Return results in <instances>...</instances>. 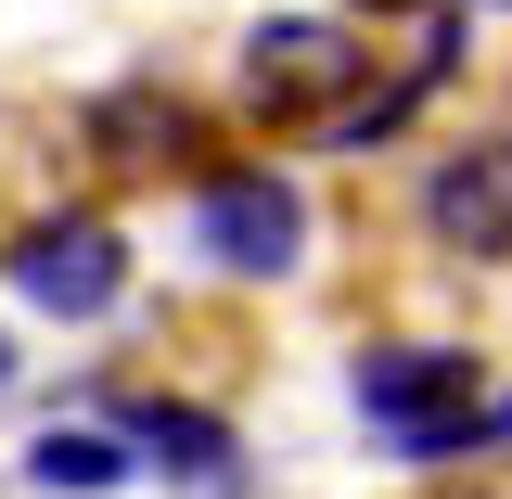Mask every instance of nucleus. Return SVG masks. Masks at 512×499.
<instances>
[{
    "mask_svg": "<svg viewBox=\"0 0 512 499\" xmlns=\"http://www.w3.org/2000/svg\"><path fill=\"white\" fill-rule=\"evenodd\" d=\"M180 256L205 282H231V295H282V282H308L320 256V192L295 154H205L180 180Z\"/></svg>",
    "mask_w": 512,
    "mask_h": 499,
    "instance_id": "2",
    "label": "nucleus"
},
{
    "mask_svg": "<svg viewBox=\"0 0 512 499\" xmlns=\"http://www.w3.org/2000/svg\"><path fill=\"white\" fill-rule=\"evenodd\" d=\"M410 244L448 256V269H512V116H474L423 141V167H410Z\"/></svg>",
    "mask_w": 512,
    "mask_h": 499,
    "instance_id": "5",
    "label": "nucleus"
},
{
    "mask_svg": "<svg viewBox=\"0 0 512 499\" xmlns=\"http://www.w3.org/2000/svg\"><path fill=\"white\" fill-rule=\"evenodd\" d=\"M487 397H500V372H487L474 333H359L346 346L359 448L397 461V474H474V461H500Z\"/></svg>",
    "mask_w": 512,
    "mask_h": 499,
    "instance_id": "1",
    "label": "nucleus"
},
{
    "mask_svg": "<svg viewBox=\"0 0 512 499\" xmlns=\"http://www.w3.org/2000/svg\"><path fill=\"white\" fill-rule=\"evenodd\" d=\"M474 13H512V0H474Z\"/></svg>",
    "mask_w": 512,
    "mask_h": 499,
    "instance_id": "14",
    "label": "nucleus"
},
{
    "mask_svg": "<svg viewBox=\"0 0 512 499\" xmlns=\"http://www.w3.org/2000/svg\"><path fill=\"white\" fill-rule=\"evenodd\" d=\"M13 384H26V346H13V320H0V397H13Z\"/></svg>",
    "mask_w": 512,
    "mask_h": 499,
    "instance_id": "12",
    "label": "nucleus"
},
{
    "mask_svg": "<svg viewBox=\"0 0 512 499\" xmlns=\"http://www.w3.org/2000/svg\"><path fill=\"white\" fill-rule=\"evenodd\" d=\"M26 487L39 499H116V487H141V448H128L103 410H77V423L52 410V423L26 436Z\"/></svg>",
    "mask_w": 512,
    "mask_h": 499,
    "instance_id": "8",
    "label": "nucleus"
},
{
    "mask_svg": "<svg viewBox=\"0 0 512 499\" xmlns=\"http://www.w3.org/2000/svg\"><path fill=\"white\" fill-rule=\"evenodd\" d=\"M423 499H512V487H487V474H461V487H423Z\"/></svg>",
    "mask_w": 512,
    "mask_h": 499,
    "instance_id": "13",
    "label": "nucleus"
},
{
    "mask_svg": "<svg viewBox=\"0 0 512 499\" xmlns=\"http://www.w3.org/2000/svg\"><path fill=\"white\" fill-rule=\"evenodd\" d=\"M333 13H359V26H410V13H436V0H333Z\"/></svg>",
    "mask_w": 512,
    "mask_h": 499,
    "instance_id": "10",
    "label": "nucleus"
},
{
    "mask_svg": "<svg viewBox=\"0 0 512 499\" xmlns=\"http://www.w3.org/2000/svg\"><path fill=\"white\" fill-rule=\"evenodd\" d=\"M90 410L141 448L154 487H180V499H244V423H231L218 397H192V384H103Z\"/></svg>",
    "mask_w": 512,
    "mask_h": 499,
    "instance_id": "6",
    "label": "nucleus"
},
{
    "mask_svg": "<svg viewBox=\"0 0 512 499\" xmlns=\"http://www.w3.org/2000/svg\"><path fill=\"white\" fill-rule=\"evenodd\" d=\"M128 282H141V244H128V218L103 192L26 205V218L0 231V295L26 320H52V333H103V320L128 308Z\"/></svg>",
    "mask_w": 512,
    "mask_h": 499,
    "instance_id": "4",
    "label": "nucleus"
},
{
    "mask_svg": "<svg viewBox=\"0 0 512 499\" xmlns=\"http://www.w3.org/2000/svg\"><path fill=\"white\" fill-rule=\"evenodd\" d=\"M77 154L103 167V180H192L205 154H218V116L167 90V77H103L90 103H77Z\"/></svg>",
    "mask_w": 512,
    "mask_h": 499,
    "instance_id": "7",
    "label": "nucleus"
},
{
    "mask_svg": "<svg viewBox=\"0 0 512 499\" xmlns=\"http://www.w3.org/2000/svg\"><path fill=\"white\" fill-rule=\"evenodd\" d=\"M487 436H500V461H512V372H500V397H487Z\"/></svg>",
    "mask_w": 512,
    "mask_h": 499,
    "instance_id": "11",
    "label": "nucleus"
},
{
    "mask_svg": "<svg viewBox=\"0 0 512 499\" xmlns=\"http://www.w3.org/2000/svg\"><path fill=\"white\" fill-rule=\"evenodd\" d=\"M372 77V26L359 13H256L244 39H231V103L218 116L231 128H256V141H308L346 90Z\"/></svg>",
    "mask_w": 512,
    "mask_h": 499,
    "instance_id": "3",
    "label": "nucleus"
},
{
    "mask_svg": "<svg viewBox=\"0 0 512 499\" xmlns=\"http://www.w3.org/2000/svg\"><path fill=\"white\" fill-rule=\"evenodd\" d=\"M423 116H436V90H423L410 64H372V77L308 128V154H333V167H359V154H410V128H423Z\"/></svg>",
    "mask_w": 512,
    "mask_h": 499,
    "instance_id": "9",
    "label": "nucleus"
}]
</instances>
